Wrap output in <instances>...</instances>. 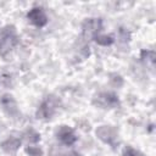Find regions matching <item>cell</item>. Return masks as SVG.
<instances>
[{
  "label": "cell",
  "instance_id": "obj_13",
  "mask_svg": "<svg viewBox=\"0 0 156 156\" xmlns=\"http://www.w3.org/2000/svg\"><path fill=\"white\" fill-rule=\"evenodd\" d=\"M26 152L29 156H43V150L39 146H27Z\"/></svg>",
  "mask_w": 156,
  "mask_h": 156
},
{
  "label": "cell",
  "instance_id": "obj_8",
  "mask_svg": "<svg viewBox=\"0 0 156 156\" xmlns=\"http://www.w3.org/2000/svg\"><path fill=\"white\" fill-rule=\"evenodd\" d=\"M0 104L4 108V111L10 115V116H15L18 113V108H17V104H16V100L13 99L12 95L10 94H4L1 98H0Z\"/></svg>",
  "mask_w": 156,
  "mask_h": 156
},
{
  "label": "cell",
  "instance_id": "obj_9",
  "mask_svg": "<svg viewBox=\"0 0 156 156\" xmlns=\"http://www.w3.org/2000/svg\"><path fill=\"white\" fill-rule=\"evenodd\" d=\"M0 146H1L2 151L6 154H15L21 146V140L16 136H10L6 140H4Z\"/></svg>",
  "mask_w": 156,
  "mask_h": 156
},
{
  "label": "cell",
  "instance_id": "obj_5",
  "mask_svg": "<svg viewBox=\"0 0 156 156\" xmlns=\"http://www.w3.org/2000/svg\"><path fill=\"white\" fill-rule=\"evenodd\" d=\"M55 135H56V139H57L60 143H62L63 145H66V146L73 145V144L77 141V139H78L77 135H76V133H74V130H73L71 127L65 126V124L60 126V127L56 129Z\"/></svg>",
  "mask_w": 156,
  "mask_h": 156
},
{
  "label": "cell",
  "instance_id": "obj_7",
  "mask_svg": "<svg viewBox=\"0 0 156 156\" xmlns=\"http://www.w3.org/2000/svg\"><path fill=\"white\" fill-rule=\"evenodd\" d=\"M101 30V21L96 18H89L83 24V34L85 37L95 38Z\"/></svg>",
  "mask_w": 156,
  "mask_h": 156
},
{
  "label": "cell",
  "instance_id": "obj_6",
  "mask_svg": "<svg viewBox=\"0 0 156 156\" xmlns=\"http://www.w3.org/2000/svg\"><path fill=\"white\" fill-rule=\"evenodd\" d=\"M27 18L33 26L39 27V28L45 27L49 21L46 12L41 7H33L32 10H29V12L27 13Z\"/></svg>",
  "mask_w": 156,
  "mask_h": 156
},
{
  "label": "cell",
  "instance_id": "obj_2",
  "mask_svg": "<svg viewBox=\"0 0 156 156\" xmlns=\"http://www.w3.org/2000/svg\"><path fill=\"white\" fill-rule=\"evenodd\" d=\"M58 107H60V100L56 96L50 95L39 106L37 116L38 118H41V119H49L57 112Z\"/></svg>",
  "mask_w": 156,
  "mask_h": 156
},
{
  "label": "cell",
  "instance_id": "obj_1",
  "mask_svg": "<svg viewBox=\"0 0 156 156\" xmlns=\"http://www.w3.org/2000/svg\"><path fill=\"white\" fill-rule=\"evenodd\" d=\"M18 43L17 30L13 26H5L0 28V54L5 56Z\"/></svg>",
  "mask_w": 156,
  "mask_h": 156
},
{
  "label": "cell",
  "instance_id": "obj_11",
  "mask_svg": "<svg viewBox=\"0 0 156 156\" xmlns=\"http://www.w3.org/2000/svg\"><path fill=\"white\" fill-rule=\"evenodd\" d=\"M95 41L100 45H104V46H107V45H111L113 43V38L111 35H100L98 34L95 38Z\"/></svg>",
  "mask_w": 156,
  "mask_h": 156
},
{
  "label": "cell",
  "instance_id": "obj_14",
  "mask_svg": "<svg viewBox=\"0 0 156 156\" xmlns=\"http://www.w3.org/2000/svg\"><path fill=\"white\" fill-rule=\"evenodd\" d=\"M66 156H80L79 154H76V152H71V154H68V155H66Z\"/></svg>",
  "mask_w": 156,
  "mask_h": 156
},
{
  "label": "cell",
  "instance_id": "obj_3",
  "mask_svg": "<svg viewBox=\"0 0 156 156\" xmlns=\"http://www.w3.org/2000/svg\"><path fill=\"white\" fill-rule=\"evenodd\" d=\"M93 104L100 108H115L119 105V99L113 93L102 91L93 99Z\"/></svg>",
  "mask_w": 156,
  "mask_h": 156
},
{
  "label": "cell",
  "instance_id": "obj_4",
  "mask_svg": "<svg viewBox=\"0 0 156 156\" xmlns=\"http://www.w3.org/2000/svg\"><path fill=\"white\" fill-rule=\"evenodd\" d=\"M95 133L96 136L105 144L115 146L118 143V130L112 126H100Z\"/></svg>",
  "mask_w": 156,
  "mask_h": 156
},
{
  "label": "cell",
  "instance_id": "obj_10",
  "mask_svg": "<svg viewBox=\"0 0 156 156\" xmlns=\"http://www.w3.org/2000/svg\"><path fill=\"white\" fill-rule=\"evenodd\" d=\"M23 138L28 141V143H38L40 140V134L34 130L33 128H28L24 133H23Z\"/></svg>",
  "mask_w": 156,
  "mask_h": 156
},
{
  "label": "cell",
  "instance_id": "obj_12",
  "mask_svg": "<svg viewBox=\"0 0 156 156\" xmlns=\"http://www.w3.org/2000/svg\"><path fill=\"white\" fill-rule=\"evenodd\" d=\"M122 156H145L144 154H141L140 151H138L136 149L132 147V146H126L123 150Z\"/></svg>",
  "mask_w": 156,
  "mask_h": 156
}]
</instances>
